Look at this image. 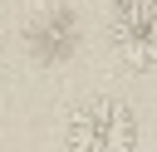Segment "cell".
<instances>
[{
  "label": "cell",
  "mask_w": 157,
  "mask_h": 152,
  "mask_svg": "<svg viewBox=\"0 0 157 152\" xmlns=\"http://www.w3.org/2000/svg\"><path fill=\"white\" fill-rule=\"evenodd\" d=\"M64 152H137V113L113 93L78 98L64 113Z\"/></svg>",
  "instance_id": "1"
},
{
  "label": "cell",
  "mask_w": 157,
  "mask_h": 152,
  "mask_svg": "<svg viewBox=\"0 0 157 152\" xmlns=\"http://www.w3.org/2000/svg\"><path fill=\"white\" fill-rule=\"evenodd\" d=\"M78 15L69 5H39L29 20H25V49L34 64H69L78 54Z\"/></svg>",
  "instance_id": "3"
},
{
  "label": "cell",
  "mask_w": 157,
  "mask_h": 152,
  "mask_svg": "<svg viewBox=\"0 0 157 152\" xmlns=\"http://www.w3.org/2000/svg\"><path fill=\"white\" fill-rule=\"evenodd\" d=\"M108 44L123 69L152 74L157 69V0H123L108 25Z\"/></svg>",
  "instance_id": "2"
}]
</instances>
